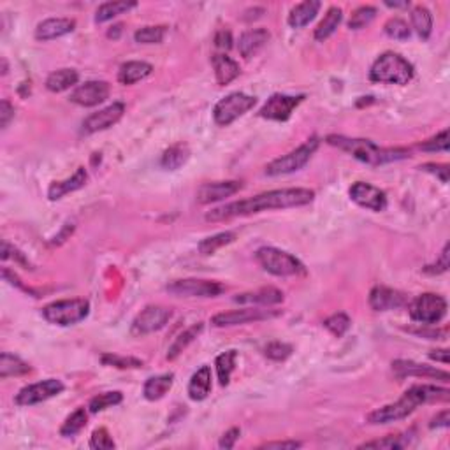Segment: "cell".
Instances as JSON below:
<instances>
[{"label":"cell","instance_id":"58","mask_svg":"<svg viewBox=\"0 0 450 450\" xmlns=\"http://www.w3.org/2000/svg\"><path fill=\"white\" fill-rule=\"evenodd\" d=\"M429 359H432V361L436 362H442V364H449V350H445V348H442V350H432L431 354H429Z\"/></svg>","mask_w":450,"mask_h":450},{"label":"cell","instance_id":"49","mask_svg":"<svg viewBox=\"0 0 450 450\" xmlns=\"http://www.w3.org/2000/svg\"><path fill=\"white\" fill-rule=\"evenodd\" d=\"M418 148L424 151H449V129L442 130L435 137L418 144Z\"/></svg>","mask_w":450,"mask_h":450},{"label":"cell","instance_id":"32","mask_svg":"<svg viewBox=\"0 0 450 450\" xmlns=\"http://www.w3.org/2000/svg\"><path fill=\"white\" fill-rule=\"evenodd\" d=\"M30 371H32V368L29 366V362L20 359L18 355H13L9 352H4L0 355V379L2 380L9 379V376L29 375Z\"/></svg>","mask_w":450,"mask_h":450},{"label":"cell","instance_id":"46","mask_svg":"<svg viewBox=\"0 0 450 450\" xmlns=\"http://www.w3.org/2000/svg\"><path fill=\"white\" fill-rule=\"evenodd\" d=\"M350 325L352 320L348 318L347 313H334L324 320V327L327 329L331 334L338 336V338H341V336L350 329Z\"/></svg>","mask_w":450,"mask_h":450},{"label":"cell","instance_id":"20","mask_svg":"<svg viewBox=\"0 0 450 450\" xmlns=\"http://www.w3.org/2000/svg\"><path fill=\"white\" fill-rule=\"evenodd\" d=\"M243 183L241 182H214V183H204L197 189V203L199 204H211L224 200L227 197L234 196L240 192Z\"/></svg>","mask_w":450,"mask_h":450},{"label":"cell","instance_id":"59","mask_svg":"<svg viewBox=\"0 0 450 450\" xmlns=\"http://www.w3.org/2000/svg\"><path fill=\"white\" fill-rule=\"evenodd\" d=\"M122 29H123V25L111 27V29L107 30V37H109V39H118L120 34H122Z\"/></svg>","mask_w":450,"mask_h":450},{"label":"cell","instance_id":"13","mask_svg":"<svg viewBox=\"0 0 450 450\" xmlns=\"http://www.w3.org/2000/svg\"><path fill=\"white\" fill-rule=\"evenodd\" d=\"M306 99L304 95H285V93H275L268 99V102L261 107L259 116L271 122H287L292 116L294 109Z\"/></svg>","mask_w":450,"mask_h":450},{"label":"cell","instance_id":"42","mask_svg":"<svg viewBox=\"0 0 450 450\" xmlns=\"http://www.w3.org/2000/svg\"><path fill=\"white\" fill-rule=\"evenodd\" d=\"M100 362H102L104 366H111V368H118V369H139L144 366V362L141 361V359L125 357V355H116V354L100 355Z\"/></svg>","mask_w":450,"mask_h":450},{"label":"cell","instance_id":"18","mask_svg":"<svg viewBox=\"0 0 450 450\" xmlns=\"http://www.w3.org/2000/svg\"><path fill=\"white\" fill-rule=\"evenodd\" d=\"M107 97H109V83L95 79V81H86L79 85L78 88H74L69 99L78 106L93 107L102 104Z\"/></svg>","mask_w":450,"mask_h":450},{"label":"cell","instance_id":"1","mask_svg":"<svg viewBox=\"0 0 450 450\" xmlns=\"http://www.w3.org/2000/svg\"><path fill=\"white\" fill-rule=\"evenodd\" d=\"M315 199V192L310 189H280L259 193L250 199L236 200L214 207L206 214L207 221H225L236 217L261 213L269 210H287V207L306 206Z\"/></svg>","mask_w":450,"mask_h":450},{"label":"cell","instance_id":"28","mask_svg":"<svg viewBox=\"0 0 450 450\" xmlns=\"http://www.w3.org/2000/svg\"><path fill=\"white\" fill-rule=\"evenodd\" d=\"M151 72H154V65L148 64V62H125L118 71V81L122 85H134V83L148 78Z\"/></svg>","mask_w":450,"mask_h":450},{"label":"cell","instance_id":"44","mask_svg":"<svg viewBox=\"0 0 450 450\" xmlns=\"http://www.w3.org/2000/svg\"><path fill=\"white\" fill-rule=\"evenodd\" d=\"M168 27L157 25V27H143V29L136 30L134 39L139 44H158L164 41Z\"/></svg>","mask_w":450,"mask_h":450},{"label":"cell","instance_id":"27","mask_svg":"<svg viewBox=\"0 0 450 450\" xmlns=\"http://www.w3.org/2000/svg\"><path fill=\"white\" fill-rule=\"evenodd\" d=\"M211 393V368L200 366L189 382V397L192 401H204Z\"/></svg>","mask_w":450,"mask_h":450},{"label":"cell","instance_id":"41","mask_svg":"<svg viewBox=\"0 0 450 450\" xmlns=\"http://www.w3.org/2000/svg\"><path fill=\"white\" fill-rule=\"evenodd\" d=\"M123 401V394L118 393V390H113V393H102L99 396L92 397L88 403L90 414H99V411H104L106 408L116 407Z\"/></svg>","mask_w":450,"mask_h":450},{"label":"cell","instance_id":"52","mask_svg":"<svg viewBox=\"0 0 450 450\" xmlns=\"http://www.w3.org/2000/svg\"><path fill=\"white\" fill-rule=\"evenodd\" d=\"M213 43L218 50L229 51L231 48H233V34H231V30H227V29L218 30V32L214 34Z\"/></svg>","mask_w":450,"mask_h":450},{"label":"cell","instance_id":"43","mask_svg":"<svg viewBox=\"0 0 450 450\" xmlns=\"http://www.w3.org/2000/svg\"><path fill=\"white\" fill-rule=\"evenodd\" d=\"M376 18V8L373 6H361L352 13L350 20H348V29L352 30H361L366 29L373 20Z\"/></svg>","mask_w":450,"mask_h":450},{"label":"cell","instance_id":"6","mask_svg":"<svg viewBox=\"0 0 450 450\" xmlns=\"http://www.w3.org/2000/svg\"><path fill=\"white\" fill-rule=\"evenodd\" d=\"M90 313V303L86 299H62L46 304L43 308V317L50 324L69 327L85 320Z\"/></svg>","mask_w":450,"mask_h":450},{"label":"cell","instance_id":"40","mask_svg":"<svg viewBox=\"0 0 450 450\" xmlns=\"http://www.w3.org/2000/svg\"><path fill=\"white\" fill-rule=\"evenodd\" d=\"M86 422H88V414H86L85 408H78L65 418L64 425L60 428V435L65 436V438L76 436L86 428Z\"/></svg>","mask_w":450,"mask_h":450},{"label":"cell","instance_id":"12","mask_svg":"<svg viewBox=\"0 0 450 450\" xmlns=\"http://www.w3.org/2000/svg\"><path fill=\"white\" fill-rule=\"evenodd\" d=\"M65 386L57 379H48L43 380V382L32 383V386H27L16 394L15 401L20 407H32V404L43 403V401L51 400V397L58 396V394L64 393Z\"/></svg>","mask_w":450,"mask_h":450},{"label":"cell","instance_id":"34","mask_svg":"<svg viewBox=\"0 0 450 450\" xmlns=\"http://www.w3.org/2000/svg\"><path fill=\"white\" fill-rule=\"evenodd\" d=\"M203 329H204L203 324H196V325H192V327L186 329V331H183L182 334H179L175 341H172L171 347H169V350H168L169 361H175V359H178L179 355H182V352L186 350V347H189L190 343H193V341L199 338V334L203 332Z\"/></svg>","mask_w":450,"mask_h":450},{"label":"cell","instance_id":"39","mask_svg":"<svg viewBox=\"0 0 450 450\" xmlns=\"http://www.w3.org/2000/svg\"><path fill=\"white\" fill-rule=\"evenodd\" d=\"M236 241V233L233 231H225V233H218L214 236L204 238L199 243V252L203 255H213L214 252H218L220 248L227 247V245Z\"/></svg>","mask_w":450,"mask_h":450},{"label":"cell","instance_id":"29","mask_svg":"<svg viewBox=\"0 0 450 450\" xmlns=\"http://www.w3.org/2000/svg\"><path fill=\"white\" fill-rule=\"evenodd\" d=\"M175 383V375L172 373H164V375L151 376L146 380L143 387V394L148 401H158L171 390Z\"/></svg>","mask_w":450,"mask_h":450},{"label":"cell","instance_id":"47","mask_svg":"<svg viewBox=\"0 0 450 450\" xmlns=\"http://www.w3.org/2000/svg\"><path fill=\"white\" fill-rule=\"evenodd\" d=\"M292 352H294L292 345L283 343V341H273V343L266 345V348H264L266 357L271 359V361H276V362L287 361V359L292 355Z\"/></svg>","mask_w":450,"mask_h":450},{"label":"cell","instance_id":"56","mask_svg":"<svg viewBox=\"0 0 450 450\" xmlns=\"http://www.w3.org/2000/svg\"><path fill=\"white\" fill-rule=\"evenodd\" d=\"M450 425V411L449 410H443L439 411V414H436L435 417H432L431 424H429V428L435 429V428H449Z\"/></svg>","mask_w":450,"mask_h":450},{"label":"cell","instance_id":"8","mask_svg":"<svg viewBox=\"0 0 450 450\" xmlns=\"http://www.w3.org/2000/svg\"><path fill=\"white\" fill-rule=\"evenodd\" d=\"M255 104H257L255 97L247 95L243 92H233L218 100L213 109V118L220 127H227L243 115H247Z\"/></svg>","mask_w":450,"mask_h":450},{"label":"cell","instance_id":"38","mask_svg":"<svg viewBox=\"0 0 450 450\" xmlns=\"http://www.w3.org/2000/svg\"><path fill=\"white\" fill-rule=\"evenodd\" d=\"M236 361H238V352L236 350H227L224 354H220L214 361V366H217V375L220 386H229L231 375L236 369Z\"/></svg>","mask_w":450,"mask_h":450},{"label":"cell","instance_id":"36","mask_svg":"<svg viewBox=\"0 0 450 450\" xmlns=\"http://www.w3.org/2000/svg\"><path fill=\"white\" fill-rule=\"evenodd\" d=\"M411 443V432H403V435H389L382 439L375 442H366L359 445V449H376V450H400L404 449Z\"/></svg>","mask_w":450,"mask_h":450},{"label":"cell","instance_id":"60","mask_svg":"<svg viewBox=\"0 0 450 450\" xmlns=\"http://www.w3.org/2000/svg\"><path fill=\"white\" fill-rule=\"evenodd\" d=\"M386 6L387 8H394V9H400V8H408V2H389V0H387L386 2Z\"/></svg>","mask_w":450,"mask_h":450},{"label":"cell","instance_id":"9","mask_svg":"<svg viewBox=\"0 0 450 450\" xmlns=\"http://www.w3.org/2000/svg\"><path fill=\"white\" fill-rule=\"evenodd\" d=\"M446 315L445 297L438 294H421L410 303L411 320L422 325H435L442 322Z\"/></svg>","mask_w":450,"mask_h":450},{"label":"cell","instance_id":"31","mask_svg":"<svg viewBox=\"0 0 450 450\" xmlns=\"http://www.w3.org/2000/svg\"><path fill=\"white\" fill-rule=\"evenodd\" d=\"M341 22H343V11H341L340 8H329L327 13H325L324 20H322V22L318 23L317 29H315V34H313L315 39L324 43L325 39H329V37L338 30V27L341 25Z\"/></svg>","mask_w":450,"mask_h":450},{"label":"cell","instance_id":"15","mask_svg":"<svg viewBox=\"0 0 450 450\" xmlns=\"http://www.w3.org/2000/svg\"><path fill=\"white\" fill-rule=\"evenodd\" d=\"M123 113H125V104L123 102H113L104 109L95 111L90 116H86L83 122V132L85 134H95L100 130H106L109 127L116 125L122 120Z\"/></svg>","mask_w":450,"mask_h":450},{"label":"cell","instance_id":"2","mask_svg":"<svg viewBox=\"0 0 450 450\" xmlns=\"http://www.w3.org/2000/svg\"><path fill=\"white\" fill-rule=\"evenodd\" d=\"M450 400V390L443 389V387L438 386H428V383H422V386H411L396 403L386 404V407L379 408V410L371 411L368 415L369 424H390V422H397L407 418L408 415L414 414L417 410V407L424 403H436V401H446Z\"/></svg>","mask_w":450,"mask_h":450},{"label":"cell","instance_id":"26","mask_svg":"<svg viewBox=\"0 0 450 450\" xmlns=\"http://www.w3.org/2000/svg\"><path fill=\"white\" fill-rule=\"evenodd\" d=\"M320 8L322 4L318 0H306V2L294 6L289 13V25L292 29H303L308 23L313 22L315 16L320 11Z\"/></svg>","mask_w":450,"mask_h":450},{"label":"cell","instance_id":"25","mask_svg":"<svg viewBox=\"0 0 450 450\" xmlns=\"http://www.w3.org/2000/svg\"><path fill=\"white\" fill-rule=\"evenodd\" d=\"M234 301L240 304H257V306H273V304H278L283 301V292L282 290L275 289V287H264V289H259L255 292H245L238 294L234 297Z\"/></svg>","mask_w":450,"mask_h":450},{"label":"cell","instance_id":"33","mask_svg":"<svg viewBox=\"0 0 450 450\" xmlns=\"http://www.w3.org/2000/svg\"><path fill=\"white\" fill-rule=\"evenodd\" d=\"M189 158L190 148L185 143H176L164 151V155L161 158V165L164 169H168V171H176L182 165H185Z\"/></svg>","mask_w":450,"mask_h":450},{"label":"cell","instance_id":"55","mask_svg":"<svg viewBox=\"0 0 450 450\" xmlns=\"http://www.w3.org/2000/svg\"><path fill=\"white\" fill-rule=\"evenodd\" d=\"M240 435H241V429L240 428L229 429L227 432H224V436L220 438V443H218V445H220V449H233V446L236 445V442H238V438H240Z\"/></svg>","mask_w":450,"mask_h":450},{"label":"cell","instance_id":"53","mask_svg":"<svg viewBox=\"0 0 450 450\" xmlns=\"http://www.w3.org/2000/svg\"><path fill=\"white\" fill-rule=\"evenodd\" d=\"M13 118H15V106L8 99H4L0 102V127L8 129Z\"/></svg>","mask_w":450,"mask_h":450},{"label":"cell","instance_id":"4","mask_svg":"<svg viewBox=\"0 0 450 450\" xmlns=\"http://www.w3.org/2000/svg\"><path fill=\"white\" fill-rule=\"evenodd\" d=\"M414 65L394 51L380 55L369 69V79L386 85H408L414 79Z\"/></svg>","mask_w":450,"mask_h":450},{"label":"cell","instance_id":"30","mask_svg":"<svg viewBox=\"0 0 450 450\" xmlns=\"http://www.w3.org/2000/svg\"><path fill=\"white\" fill-rule=\"evenodd\" d=\"M79 74L76 69H58V71L51 72L46 79V88L53 93H62L65 90L72 88L78 85Z\"/></svg>","mask_w":450,"mask_h":450},{"label":"cell","instance_id":"23","mask_svg":"<svg viewBox=\"0 0 450 450\" xmlns=\"http://www.w3.org/2000/svg\"><path fill=\"white\" fill-rule=\"evenodd\" d=\"M211 65H213L217 83L221 86L233 83L241 72L240 64H238L236 60H233L231 57H227L225 53L213 55V57H211Z\"/></svg>","mask_w":450,"mask_h":450},{"label":"cell","instance_id":"48","mask_svg":"<svg viewBox=\"0 0 450 450\" xmlns=\"http://www.w3.org/2000/svg\"><path fill=\"white\" fill-rule=\"evenodd\" d=\"M90 446L95 450H113L116 446V443L113 442L111 435L107 432V429L100 428L95 429L92 432V438H90Z\"/></svg>","mask_w":450,"mask_h":450},{"label":"cell","instance_id":"17","mask_svg":"<svg viewBox=\"0 0 450 450\" xmlns=\"http://www.w3.org/2000/svg\"><path fill=\"white\" fill-rule=\"evenodd\" d=\"M393 371L397 379H407V376H417V379H435L442 382H449L450 375L445 369H438L435 366L421 364L407 359H397L393 362Z\"/></svg>","mask_w":450,"mask_h":450},{"label":"cell","instance_id":"51","mask_svg":"<svg viewBox=\"0 0 450 450\" xmlns=\"http://www.w3.org/2000/svg\"><path fill=\"white\" fill-rule=\"evenodd\" d=\"M446 269H449V245L443 247L438 261H436L432 266H425L424 271L429 273V275H442V273H445Z\"/></svg>","mask_w":450,"mask_h":450},{"label":"cell","instance_id":"54","mask_svg":"<svg viewBox=\"0 0 450 450\" xmlns=\"http://www.w3.org/2000/svg\"><path fill=\"white\" fill-rule=\"evenodd\" d=\"M421 169L425 172L436 175L442 179V183H449V165L446 164H424Z\"/></svg>","mask_w":450,"mask_h":450},{"label":"cell","instance_id":"14","mask_svg":"<svg viewBox=\"0 0 450 450\" xmlns=\"http://www.w3.org/2000/svg\"><path fill=\"white\" fill-rule=\"evenodd\" d=\"M171 317L172 311L169 308L155 306V304L146 306L132 320V334L146 336L151 334V332L161 331V329H164L169 324Z\"/></svg>","mask_w":450,"mask_h":450},{"label":"cell","instance_id":"7","mask_svg":"<svg viewBox=\"0 0 450 450\" xmlns=\"http://www.w3.org/2000/svg\"><path fill=\"white\" fill-rule=\"evenodd\" d=\"M320 146V139L318 137H310L308 141H304L301 146H297L296 150H292L290 154L283 155V157L276 158L271 164L266 165V175L268 176H282L290 175V172H297L311 161V157L315 155V151Z\"/></svg>","mask_w":450,"mask_h":450},{"label":"cell","instance_id":"45","mask_svg":"<svg viewBox=\"0 0 450 450\" xmlns=\"http://www.w3.org/2000/svg\"><path fill=\"white\" fill-rule=\"evenodd\" d=\"M383 32L394 41H407L410 39L411 30L408 27V23L401 18H390L387 20V23L383 25Z\"/></svg>","mask_w":450,"mask_h":450},{"label":"cell","instance_id":"16","mask_svg":"<svg viewBox=\"0 0 450 450\" xmlns=\"http://www.w3.org/2000/svg\"><path fill=\"white\" fill-rule=\"evenodd\" d=\"M350 199L361 207L371 211H383L387 207V196L379 186H373L366 182H357L348 190Z\"/></svg>","mask_w":450,"mask_h":450},{"label":"cell","instance_id":"10","mask_svg":"<svg viewBox=\"0 0 450 450\" xmlns=\"http://www.w3.org/2000/svg\"><path fill=\"white\" fill-rule=\"evenodd\" d=\"M282 315V310H271L268 306L262 308H241V310L224 311L211 318V324L214 327H233V325H243L250 324V322H261L269 320V318H276Z\"/></svg>","mask_w":450,"mask_h":450},{"label":"cell","instance_id":"19","mask_svg":"<svg viewBox=\"0 0 450 450\" xmlns=\"http://www.w3.org/2000/svg\"><path fill=\"white\" fill-rule=\"evenodd\" d=\"M408 303L410 301H408L407 294L396 289H389V287L379 285L369 292V306L375 311L397 310V308L407 306Z\"/></svg>","mask_w":450,"mask_h":450},{"label":"cell","instance_id":"35","mask_svg":"<svg viewBox=\"0 0 450 450\" xmlns=\"http://www.w3.org/2000/svg\"><path fill=\"white\" fill-rule=\"evenodd\" d=\"M411 27L415 29L417 36L422 41H428L431 37L432 32V16L429 13L428 8L424 6H415L411 9Z\"/></svg>","mask_w":450,"mask_h":450},{"label":"cell","instance_id":"37","mask_svg":"<svg viewBox=\"0 0 450 450\" xmlns=\"http://www.w3.org/2000/svg\"><path fill=\"white\" fill-rule=\"evenodd\" d=\"M134 8H137V2H104L95 11V22L106 23L118 15H125Z\"/></svg>","mask_w":450,"mask_h":450},{"label":"cell","instance_id":"3","mask_svg":"<svg viewBox=\"0 0 450 450\" xmlns=\"http://www.w3.org/2000/svg\"><path fill=\"white\" fill-rule=\"evenodd\" d=\"M325 143L341 151H347L352 157L368 165H382L410 157V150L407 148H382L373 141L357 139V137H345L334 134V136L325 137Z\"/></svg>","mask_w":450,"mask_h":450},{"label":"cell","instance_id":"11","mask_svg":"<svg viewBox=\"0 0 450 450\" xmlns=\"http://www.w3.org/2000/svg\"><path fill=\"white\" fill-rule=\"evenodd\" d=\"M169 294L179 297H217L225 290V287L218 282H210V280H197V278H185L175 280L165 287Z\"/></svg>","mask_w":450,"mask_h":450},{"label":"cell","instance_id":"22","mask_svg":"<svg viewBox=\"0 0 450 450\" xmlns=\"http://www.w3.org/2000/svg\"><path fill=\"white\" fill-rule=\"evenodd\" d=\"M86 182H88V172H86L85 168H78L71 178L64 179V182L51 183L50 189H48V199L50 200L62 199V197L67 196V193L83 189V186L86 185Z\"/></svg>","mask_w":450,"mask_h":450},{"label":"cell","instance_id":"24","mask_svg":"<svg viewBox=\"0 0 450 450\" xmlns=\"http://www.w3.org/2000/svg\"><path fill=\"white\" fill-rule=\"evenodd\" d=\"M269 32L266 29H254L247 30L245 34H241L240 41H238V50L243 58H252L268 44Z\"/></svg>","mask_w":450,"mask_h":450},{"label":"cell","instance_id":"57","mask_svg":"<svg viewBox=\"0 0 450 450\" xmlns=\"http://www.w3.org/2000/svg\"><path fill=\"white\" fill-rule=\"evenodd\" d=\"M301 445H303L301 442H294V439H289V442H269V443H264V445H261L259 449H287V450H292V449H299Z\"/></svg>","mask_w":450,"mask_h":450},{"label":"cell","instance_id":"5","mask_svg":"<svg viewBox=\"0 0 450 450\" xmlns=\"http://www.w3.org/2000/svg\"><path fill=\"white\" fill-rule=\"evenodd\" d=\"M255 259L264 271L275 276H303L306 275V268L297 257L290 255L275 247L259 248Z\"/></svg>","mask_w":450,"mask_h":450},{"label":"cell","instance_id":"21","mask_svg":"<svg viewBox=\"0 0 450 450\" xmlns=\"http://www.w3.org/2000/svg\"><path fill=\"white\" fill-rule=\"evenodd\" d=\"M76 22L71 18H48L41 22L36 29L37 41H51L74 32Z\"/></svg>","mask_w":450,"mask_h":450},{"label":"cell","instance_id":"50","mask_svg":"<svg viewBox=\"0 0 450 450\" xmlns=\"http://www.w3.org/2000/svg\"><path fill=\"white\" fill-rule=\"evenodd\" d=\"M422 325V324H421ZM408 332L415 336H422V338H428V340H445L449 331L446 329H435L431 325H422V327H408Z\"/></svg>","mask_w":450,"mask_h":450}]
</instances>
